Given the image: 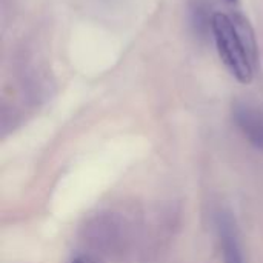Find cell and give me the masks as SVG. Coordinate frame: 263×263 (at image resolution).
I'll list each match as a JSON object with an SVG mask.
<instances>
[{"mask_svg": "<svg viewBox=\"0 0 263 263\" xmlns=\"http://www.w3.org/2000/svg\"><path fill=\"white\" fill-rule=\"evenodd\" d=\"M211 31L214 34L219 55L228 71L240 83H250L253 80L254 65L248 57V52L243 46V42L236 29L231 15L216 12L213 17Z\"/></svg>", "mask_w": 263, "mask_h": 263, "instance_id": "obj_1", "label": "cell"}, {"mask_svg": "<svg viewBox=\"0 0 263 263\" xmlns=\"http://www.w3.org/2000/svg\"><path fill=\"white\" fill-rule=\"evenodd\" d=\"M233 117L245 139L263 151V111L256 105L239 100L233 106Z\"/></svg>", "mask_w": 263, "mask_h": 263, "instance_id": "obj_2", "label": "cell"}, {"mask_svg": "<svg viewBox=\"0 0 263 263\" xmlns=\"http://www.w3.org/2000/svg\"><path fill=\"white\" fill-rule=\"evenodd\" d=\"M217 230L223 263H245L236 217L230 211H220L217 219Z\"/></svg>", "mask_w": 263, "mask_h": 263, "instance_id": "obj_3", "label": "cell"}, {"mask_svg": "<svg viewBox=\"0 0 263 263\" xmlns=\"http://www.w3.org/2000/svg\"><path fill=\"white\" fill-rule=\"evenodd\" d=\"M231 18H233L236 29H237L242 42H243V46L248 52L251 63L256 65V62H257V43H256V35H254L253 26L250 25V22L242 14H234Z\"/></svg>", "mask_w": 263, "mask_h": 263, "instance_id": "obj_4", "label": "cell"}, {"mask_svg": "<svg viewBox=\"0 0 263 263\" xmlns=\"http://www.w3.org/2000/svg\"><path fill=\"white\" fill-rule=\"evenodd\" d=\"M213 17L214 14L210 15V6L205 0H191V18L197 32L205 34L211 29Z\"/></svg>", "mask_w": 263, "mask_h": 263, "instance_id": "obj_5", "label": "cell"}, {"mask_svg": "<svg viewBox=\"0 0 263 263\" xmlns=\"http://www.w3.org/2000/svg\"><path fill=\"white\" fill-rule=\"evenodd\" d=\"M72 263H88V262H86V260H85L83 257H79V259H76V260H74Z\"/></svg>", "mask_w": 263, "mask_h": 263, "instance_id": "obj_6", "label": "cell"}, {"mask_svg": "<svg viewBox=\"0 0 263 263\" xmlns=\"http://www.w3.org/2000/svg\"><path fill=\"white\" fill-rule=\"evenodd\" d=\"M231 2H234V0H231Z\"/></svg>", "mask_w": 263, "mask_h": 263, "instance_id": "obj_7", "label": "cell"}]
</instances>
